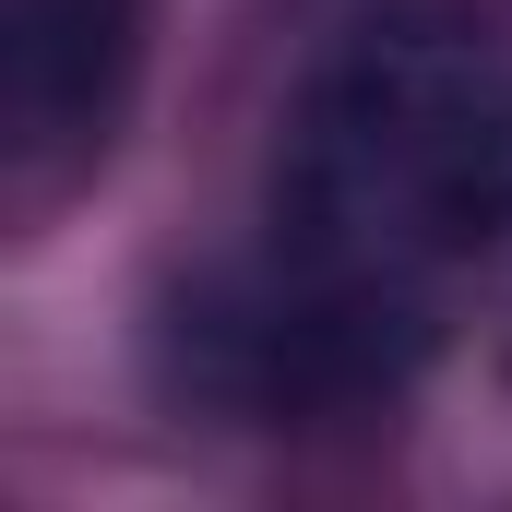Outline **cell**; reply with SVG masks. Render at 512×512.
<instances>
[{"mask_svg":"<svg viewBox=\"0 0 512 512\" xmlns=\"http://www.w3.org/2000/svg\"><path fill=\"white\" fill-rule=\"evenodd\" d=\"M512 227V48L453 0L346 24L274 143L262 251L191 310L203 382L239 405L382 393L453 274Z\"/></svg>","mask_w":512,"mask_h":512,"instance_id":"1","label":"cell"},{"mask_svg":"<svg viewBox=\"0 0 512 512\" xmlns=\"http://www.w3.org/2000/svg\"><path fill=\"white\" fill-rule=\"evenodd\" d=\"M155 0H0V191L48 215L72 179L108 167L120 108L143 84Z\"/></svg>","mask_w":512,"mask_h":512,"instance_id":"2","label":"cell"}]
</instances>
